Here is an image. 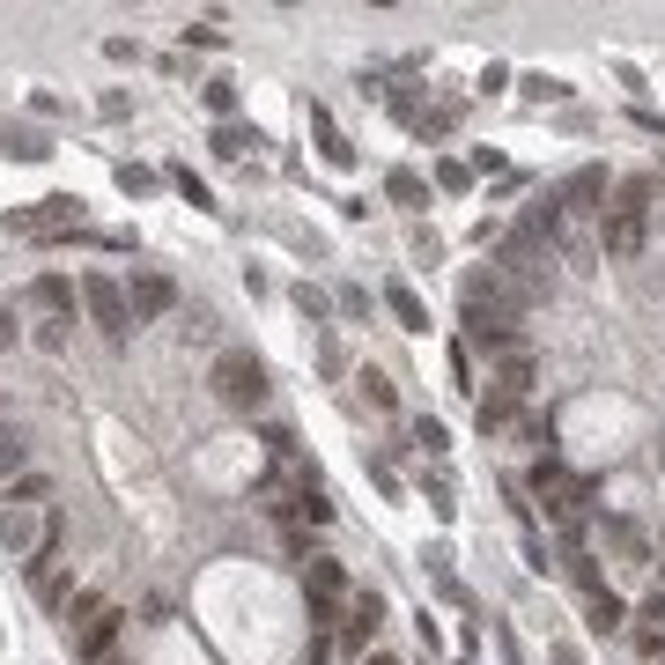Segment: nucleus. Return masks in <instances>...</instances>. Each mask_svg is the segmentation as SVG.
Returning <instances> with one entry per match:
<instances>
[{
	"instance_id": "nucleus-1",
	"label": "nucleus",
	"mask_w": 665,
	"mask_h": 665,
	"mask_svg": "<svg viewBox=\"0 0 665 665\" xmlns=\"http://www.w3.org/2000/svg\"><path fill=\"white\" fill-rule=\"evenodd\" d=\"M0 547H8L23 569H45L52 547H60V503H52V481H8L0 496Z\"/></svg>"
},
{
	"instance_id": "nucleus-2",
	"label": "nucleus",
	"mask_w": 665,
	"mask_h": 665,
	"mask_svg": "<svg viewBox=\"0 0 665 665\" xmlns=\"http://www.w3.org/2000/svg\"><path fill=\"white\" fill-rule=\"evenodd\" d=\"M651 200H658L651 170H636V178L614 185V200H606V215H599V252L606 259H636L643 252V237H651Z\"/></svg>"
},
{
	"instance_id": "nucleus-3",
	"label": "nucleus",
	"mask_w": 665,
	"mask_h": 665,
	"mask_svg": "<svg viewBox=\"0 0 665 665\" xmlns=\"http://www.w3.org/2000/svg\"><path fill=\"white\" fill-rule=\"evenodd\" d=\"M119 629H126V614H119V606H111L104 592L67 599V636H74V658H82V665H97L111 643H119Z\"/></svg>"
},
{
	"instance_id": "nucleus-4",
	"label": "nucleus",
	"mask_w": 665,
	"mask_h": 665,
	"mask_svg": "<svg viewBox=\"0 0 665 665\" xmlns=\"http://www.w3.org/2000/svg\"><path fill=\"white\" fill-rule=\"evenodd\" d=\"M207 385H215L222 407H237V414H252L259 399H266V363L252 348H230V355H215V370H207Z\"/></svg>"
},
{
	"instance_id": "nucleus-5",
	"label": "nucleus",
	"mask_w": 665,
	"mask_h": 665,
	"mask_svg": "<svg viewBox=\"0 0 665 665\" xmlns=\"http://www.w3.org/2000/svg\"><path fill=\"white\" fill-rule=\"evenodd\" d=\"M67 230H82V200H74V193L30 200V207L8 215V237H67Z\"/></svg>"
},
{
	"instance_id": "nucleus-6",
	"label": "nucleus",
	"mask_w": 665,
	"mask_h": 665,
	"mask_svg": "<svg viewBox=\"0 0 665 665\" xmlns=\"http://www.w3.org/2000/svg\"><path fill=\"white\" fill-rule=\"evenodd\" d=\"M82 303H89V318H97V333L111 340V348H126V326H133V311H126V281H111V274H82Z\"/></svg>"
},
{
	"instance_id": "nucleus-7",
	"label": "nucleus",
	"mask_w": 665,
	"mask_h": 665,
	"mask_svg": "<svg viewBox=\"0 0 665 665\" xmlns=\"http://www.w3.org/2000/svg\"><path fill=\"white\" fill-rule=\"evenodd\" d=\"M126 311H133V326H148V318H170V311H178V281L156 274V266H141V274L126 281Z\"/></svg>"
},
{
	"instance_id": "nucleus-8",
	"label": "nucleus",
	"mask_w": 665,
	"mask_h": 665,
	"mask_svg": "<svg viewBox=\"0 0 665 665\" xmlns=\"http://www.w3.org/2000/svg\"><path fill=\"white\" fill-rule=\"evenodd\" d=\"M599 200H606V170L584 163V170H569V185H562V200H555V207H562L569 222H592V215H606Z\"/></svg>"
},
{
	"instance_id": "nucleus-9",
	"label": "nucleus",
	"mask_w": 665,
	"mask_h": 665,
	"mask_svg": "<svg viewBox=\"0 0 665 665\" xmlns=\"http://www.w3.org/2000/svg\"><path fill=\"white\" fill-rule=\"evenodd\" d=\"M303 592L326 599V606H348V569L326 562V555H311V562H303Z\"/></svg>"
},
{
	"instance_id": "nucleus-10",
	"label": "nucleus",
	"mask_w": 665,
	"mask_h": 665,
	"mask_svg": "<svg viewBox=\"0 0 665 665\" xmlns=\"http://www.w3.org/2000/svg\"><path fill=\"white\" fill-rule=\"evenodd\" d=\"M30 311L37 318H74V281L67 274H37L30 281Z\"/></svg>"
},
{
	"instance_id": "nucleus-11",
	"label": "nucleus",
	"mask_w": 665,
	"mask_h": 665,
	"mask_svg": "<svg viewBox=\"0 0 665 665\" xmlns=\"http://www.w3.org/2000/svg\"><path fill=\"white\" fill-rule=\"evenodd\" d=\"M0 156H15V163H45L52 156V141L37 126H15V119H0Z\"/></svg>"
},
{
	"instance_id": "nucleus-12",
	"label": "nucleus",
	"mask_w": 665,
	"mask_h": 665,
	"mask_svg": "<svg viewBox=\"0 0 665 665\" xmlns=\"http://www.w3.org/2000/svg\"><path fill=\"white\" fill-rule=\"evenodd\" d=\"M532 377H540V370H532V348H503V355H496V392L525 399V392H532Z\"/></svg>"
},
{
	"instance_id": "nucleus-13",
	"label": "nucleus",
	"mask_w": 665,
	"mask_h": 665,
	"mask_svg": "<svg viewBox=\"0 0 665 665\" xmlns=\"http://www.w3.org/2000/svg\"><path fill=\"white\" fill-rule=\"evenodd\" d=\"M385 303H392V318H399V326H407V333H429V303L414 296L407 281H392V289H385Z\"/></svg>"
},
{
	"instance_id": "nucleus-14",
	"label": "nucleus",
	"mask_w": 665,
	"mask_h": 665,
	"mask_svg": "<svg viewBox=\"0 0 665 665\" xmlns=\"http://www.w3.org/2000/svg\"><path fill=\"white\" fill-rule=\"evenodd\" d=\"M473 422H481V436H503L510 422H518V399H510V392H488L481 407H473Z\"/></svg>"
},
{
	"instance_id": "nucleus-15",
	"label": "nucleus",
	"mask_w": 665,
	"mask_h": 665,
	"mask_svg": "<svg viewBox=\"0 0 665 665\" xmlns=\"http://www.w3.org/2000/svg\"><path fill=\"white\" fill-rule=\"evenodd\" d=\"M252 148H259V133H252V126H222V133H215V156H222V163H244Z\"/></svg>"
},
{
	"instance_id": "nucleus-16",
	"label": "nucleus",
	"mask_w": 665,
	"mask_h": 665,
	"mask_svg": "<svg viewBox=\"0 0 665 665\" xmlns=\"http://www.w3.org/2000/svg\"><path fill=\"white\" fill-rule=\"evenodd\" d=\"M385 193H392L399 207H429V185L414 178V170H392V178H385Z\"/></svg>"
},
{
	"instance_id": "nucleus-17",
	"label": "nucleus",
	"mask_w": 665,
	"mask_h": 665,
	"mask_svg": "<svg viewBox=\"0 0 665 665\" xmlns=\"http://www.w3.org/2000/svg\"><path fill=\"white\" fill-rule=\"evenodd\" d=\"M621 621H629V606H621L614 592H592V629L606 636V629H621Z\"/></svg>"
},
{
	"instance_id": "nucleus-18",
	"label": "nucleus",
	"mask_w": 665,
	"mask_h": 665,
	"mask_svg": "<svg viewBox=\"0 0 665 665\" xmlns=\"http://www.w3.org/2000/svg\"><path fill=\"white\" fill-rule=\"evenodd\" d=\"M23 459H30V451H23V436H15L8 422H0V481H8V473L23 466Z\"/></svg>"
},
{
	"instance_id": "nucleus-19",
	"label": "nucleus",
	"mask_w": 665,
	"mask_h": 665,
	"mask_svg": "<svg viewBox=\"0 0 665 665\" xmlns=\"http://www.w3.org/2000/svg\"><path fill=\"white\" fill-rule=\"evenodd\" d=\"M525 97L532 104H555V97H569V82H555V74H525Z\"/></svg>"
},
{
	"instance_id": "nucleus-20",
	"label": "nucleus",
	"mask_w": 665,
	"mask_h": 665,
	"mask_svg": "<svg viewBox=\"0 0 665 665\" xmlns=\"http://www.w3.org/2000/svg\"><path fill=\"white\" fill-rule=\"evenodd\" d=\"M67 326H74V318H37V348L60 355V348H67Z\"/></svg>"
},
{
	"instance_id": "nucleus-21",
	"label": "nucleus",
	"mask_w": 665,
	"mask_h": 665,
	"mask_svg": "<svg viewBox=\"0 0 665 665\" xmlns=\"http://www.w3.org/2000/svg\"><path fill=\"white\" fill-rule=\"evenodd\" d=\"M200 97H207V111H215V119H230V111H237V82H207Z\"/></svg>"
},
{
	"instance_id": "nucleus-22",
	"label": "nucleus",
	"mask_w": 665,
	"mask_h": 665,
	"mask_svg": "<svg viewBox=\"0 0 665 665\" xmlns=\"http://www.w3.org/2000/svg\"><path fill=\"white\" fill-rule=\"evenodd\" d=\"M355 385H363V399H370V407H392V385H385V377H377V370H363V377H355Z\"/></svg>"
},
{
	"instance_id": "nucleus-23",
	"label": "nucleus",
	"mask_w": 665,
	"mask_h": 665,
	"mask_svg": "<svg viewBox=\"0 0 665 665\" xmlns=\"http://www.w3.org/2000/svg\"><path fill=\"white\" fill-rule=\"evenodd\" d=\"M170 185H178V193H185V200H193V207H207V185L193 178V170H170Z\"/></svg>"
},
{
	"instance_id": "nucleus-24",
	"label": "nucleus",
	"mask_w": 665,
	"mask_h": 665,
	"mask_svg": "<svg viewBox=\"0 0 665 665\" xmlns=\"http://www.w3.org/2000/svg\"><path fill=\"white\" fill-rule=\"evenodd\" d=\"M414 444H422V451H444V422H429V414H422V422H414Z\"/></svg>"
},
{
	"instance_id": "nucleus-25",
	"label": "nucleus",
	"mask_w": 665,
	"mask_h": 665,
	"mask_svg": "<svg viewBox=\"0 0 665 665\" xmlns=\"http://www.w3.org/2000/svg\"><path fill=\"white\" fill-rule=\"evenodd\" d=\"M119 185H126V193H156V170H133V163H126Z\"/></svg>"
},
{
	"instance_id": "nucleus-26",
	"label": "nucleus",
	"mask_w": 665,
	"mask_h": 665,
	"mask_svg": "<svg viewBox=\"0 0 665 665\" xmlns=\"http://www.w3.org/2000/svg\"><path fill=\"white\" fill-rule=\"evenodd\" d=\"M0 348H15V311L0 303Z\"/></svg>"
},
{
	"instance_id": "nucleus-27",
	"label": "nucleus",
	"mask_w": 665,
	"mask_h": 665,
	"mask_svg": "<svg viewBox=\"0 0 665 665\" xmlns=\"http://www.w3.org/2000/svg\"><path fill=\"white\" fill-rule=\"evenodd\" d=\"M363 665H392V658H385V651H370V658H363Z\"/></svg>"
}]
</instances>
